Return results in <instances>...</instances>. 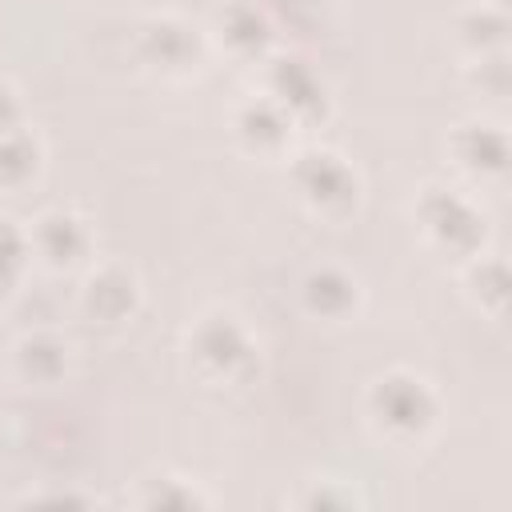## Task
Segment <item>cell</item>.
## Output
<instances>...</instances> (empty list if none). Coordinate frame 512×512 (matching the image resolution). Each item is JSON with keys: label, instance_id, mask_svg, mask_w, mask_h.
<instances>
[{"label": "cell", "instance_id": "6da1fadb", "mask_svg": "<svg viewBox=\"0 0 512 512\" xmlns=\"http://www.w3.org/2000/svg\"><path fill=\"white\" fill-rule=\"evenodd\" d=\"M180 352H184L192 380L208 392H240L256 384L260 364H264L260 336L232 308H204L184 328Z\"/></svg>", "mask_w": 512, "mask_h": 512}, {"label": "cell", "instance_id": "e0dca14e", "mask_svg": "<svg viewBox=\"0 0 512 512\" xmlns=\"http://www.w3.org/2000/svg\"><path fill=\"white\" fill-rule=\"evenodd\" d=\"M140 508H172V512H192V508H212V492L184 472H156L148 480H140L136 492Z\"/></svg>", "mask_w": 512, "mask_h": 512}, {"label": "cell", "instance_id": "8fae6325", "mask_svg": "<svg viewBox=\"0 0 512 512\" xmlns=\"http://www.w3.org/2000/svg\"><path fill=\"white\" fill-rule=\"evenodd\" d=\"M212 48L240 68H260L280 48V28L260 0H228L208 32Z\"/></svg>", "mask_w": 512, "mask_h": 512}, {"label": "cell", "instance_id": "3957f363", "mask_svg": "<svg viewBox=\"0 0 512 512\" xmlns=\"http://www.w3.org/2000/svg\"><path fill=\"white\" fill-rule=\"evenodd\" d=\"M412 220H416L424 248L456 268L468 264L472 256H480L492 240L484 208L456 184H440V180L420 184V192L412 200Z\"/></svg>", "mask_w": 512, "mask_h": 512}, {"label": "cell", "instance_id": "52a82bcc", "mask_svg": "<svg viewBox=\"0 0 512 512\" xmlns=\"http://www.w3.org/2000/svg\"><path fill=\"white\" fill-rule=\"evenodd\" d=\"M256 72H260V92H268L300 128H320L332 116V92L308 56L276 48Z\"/></svg>", "mask_w": 512, "mask_h": 512}, {"label": "cell", "instance_id": "7402d4cb", "mask_svg": "<svg viewBox=\"0 0 512 512\" xmlns=\"http://www.w3.org/2000/svg\"><path fill=\"white\" fill-rule=\"evenodd\" d=\"M24 504H96V496H84V492H28Z\"/></svg>", "mask_w": 512, "mask_h": 512}, {"label": "cell", "instance_id": "30bf717a", "mask_svg": "<svg viewBox=\"0 0 512 512\" xmlns=\"http://www.w3.org/2000/svg\"><path fill=\"white\" fill-rule=\"evenodd\" d=\"M28 244H32V264H40L56 276H68V272H84L92 264L96 236L80 212L56 204V208H44L32 216Z\"/></svg>", "mask_w": 512, "mask_h": 512}, {"label": "cell", "instance_id": "ac0fdd59", "mask_svg": "<svg viewBox=\"0 0 512 512\" xmlns=\"http://www.w3.org/2000/svg\"><path fill=\"white\" fill-rule=\"evenodd\" d=\"M32 268V244L28 224H16L12 216H0V304L12 300Z\"/></svg>", "mask_w": 512, "mask_h": 512}, {"label": "cell", "instance_id": "9c48e42d", "mask_svg": "<svg viewBox=\"0 0 512 512\" xmlns=\"http://www.w3.org/2000/svg\"><path fill=\"white\" fill-rule=\"evenodd\" d=\"M228 132H232L236 148L256 160H288L292 148L300 144L304 128L268 92L256 88L252 96L236 100V108L228 112Z\"/></svg>", "mask_w": 512, "mask_h": 512}, {"label": "cell", "instance_id": "7a4b0ae2", "mask_svg": "<svg viewBox=\"0 0 512 512\" xmlns=\"http://www.w3.org/2000/svg\"><path fill=\"white\" fill-rule=\"evenodd\" d=\"M364 420L392 448H420L440 432L444 400L436 384L412 368H388L364 388Z\"/></svg>", "mask_w": 512, "mask_h": 512}, {"label": "cell", "instance_id": "277c9868", "mask_svg": "<svg viewBox=\"0 0 512 512\" xmlns=\"http://www.w3.org/2000/svg\"><path fill=\"white\" fill-rule=\"evenodd\" d=\"M288 184L300 208L324 224H344L364 204L360 168L332 144H296L288 156Z\"/></svg>", "mask_w": 512, "mask_h": 512}, {"label": "cell", "instance_id": "4fadbf2b", "mask_svg": "<svg viewBox=\"0 0 512 512\" xmlns=\"http://www.w3.org/2000/svg\"><path fill=\"white\" fill-rule=\"evenodd\" d=\"M72 340L56 328H28L8 348V368L24 388H60L72 376Z\"/></svg>", "mask_w": 512, "mask_h": 512}, {"label": "cell", "instance_id": "8992f818", "mask_svg": "<svg viewBox=\"0 0 512 512\" xmlns=\"http://www.w3.org/2000/svg\"><path fill=\"white\" fill-rule=\"evenodd\" d=\"M144 284L124 260H92L76 288V312L96 332H120L140 316Z\"/></svg>", "mask_w": 512, "mask_h": 512}, {"label": "cell", "instance_id": "9a60e30c", "mask_svg": "<svg viewBox=\"0 0 512 512\" xmlns=\"http://www.w3.org/2000/svg\"><path fill=\"white\" fill-rule=\"evenodd\" d=\"M460 276H464V296H468V304H472L480 316H488V320H504V312H508V288H512V280H508V260H504L500 252L484 248L480 256H472L468 264H460Z\"/></svg>", "mask_w": 512, "mask_h": 512}, {"label": "cell", "instance_id": "ba28073f", "mask_svg": "<svg viewBox=\"0 0 512 512\" xmlns=\"http://www.w3.org/2000/svg\"><path fill=\"white\" fill-rule=\"evenodd\" d=\"M448 160L452 168L476 188H500L512 164L508 128L492 116H468L448 132Z\"/></svg>", "mask_w": 512, "mask_h": 512}, {"label": "cell", "instance_id": "2e32d148", "mask_svg": "<svg viewBox=\"0 0 512 512\" xmlns=\"http://www.w3.org/2000/svg\"><path fill=\"white\" fill-rule=\"evenodd\" d=\"M44 172V140L32 124L16 132H0V192H24Z\"/></svg>", "mask_w": 512, "mask_h": 512}, {"label": "cell", "instance_id": "44dd1931", "mask_svg": "<svg viewBox=\"0 0 512 512\" xmlns=\"http://www.w3.org/2000/svg\"><path fill=\"white\" fill-rule=\"evenodd\" d=\"M24 124H28L24 96H20V88H16L8 76H0V132H16V128H24Z\"/></svg>", "mask_w": 512, "mask_h": 512}, {"label": "cell", "instance_id": "d6986e66", "mask_svg": "<svg viewBox=\"0 0 512 512\" xmlns=\"http://www.w3.org/2000/svg\"><path fill=\"white\" fill-rule=\"evenodd\" d=\"M464 84L488 100V104H500L512 88V72H508V52H492V56H476V60H464Z\"/></svg>", "mask_w": 512, "mask_h": 512}, {"label": "cell", "instance_id": "ffe728a7", "mask_svg": "<svg viewBox=\"0 0 512 512\" xmlns=\"http://www.w3.org/2000/svg\"><path fill=\"white\" fill-rule=\"evenodd\" d=\"M296 504L300 508H364L368 500L344 476H316V480L304 484V492L296 496Z\"/></svg>", "mask_w": 512, "mask_h": 512}, {"label": "cell", "instance_id": "5b68a950", "mask_svg": "<svg viewBox=\"0 0 512 512\" xmlns=\"http://www.w3.org/2000/svg\"><path fill=\"white\" fill-rule=\"evenodd\" d=\"M212 40L200 24H192L180 12H148L128 32V56L132 64L164 84L192 80L208 64Z\"/></svg>", "mask_w": 512, "mask_h": 512}, {"label": "cell", "instance_id": "5bb4252c", "mask_svg": "<svg viewBox=\"0 0 512 512\" xmlns=\"http://www.w3.org/2000/svg\"><path fill=\"white\" fill-rule=\"evenodd\" d=\"M508 32H512L508 0H472L452 16V40L464 60L508 52Z\"/></svg>", "mask_w": 512, "mask_h": 512}, {"label": "cell", "instance_id": "7c38bea8", "mask_svg": "<svg viewBox=\"0 0 512 512\" xmlns=\"http://www.w3.org/2000/svg\"><path fill=\"white\" fill-rule=\"evenodd\" d=\"M296 300H300V312L316 324H348L364 308V284L352 268L336 260H320L304 268L296 284Z\"/></svg>", "mask_w": 512, "mask_h": 512}]
</instances>
